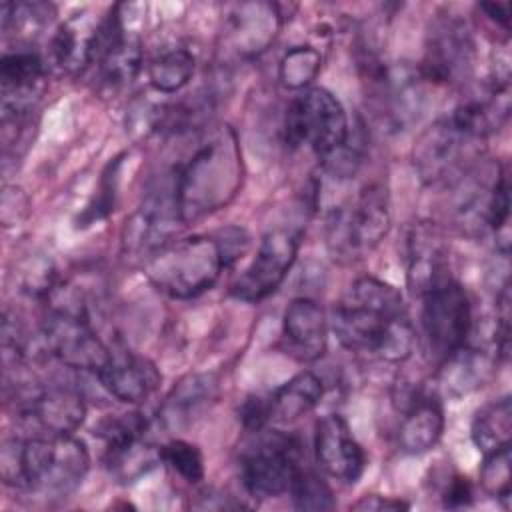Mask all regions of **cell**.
<instances>
[{
  "label": "cell",
  "mask_w": 512,
  "mask_h": 512,
  "mask_svg": "<svg viewBox=\"0 0 512 512\" xmlns=\"http://www.w3.org/2000/svg\"><path fill=\"white\" fill-rule=\"evenodd\" d=\"M328 322L338 342L350 352L402 362L414 348L416 334L402 294L374 276L358 278L334 306Z\"/></svg>",
  "instance_id": "cell-1"
},
{
  "label": "cell",
  "mask_w": 512,
  "mask_h": 512,
  "mask_svg": "<svg viewBox=\"0 0 512 512\" xmlns=\"http://www.w3.org/2000/svg\"><path fill=\"white\" fill-rule=\"evenodd\" d=\"M242 176V152L234 130L228 126L212 130L174 176L182 224H194L230 204L242 186Z\"/></svg>",
  "instance_id": "cell-2"
},
{
  "label": "cell",
  "mask_w": 512,
  "mask_h": 512,
  "mask_svg": "<svg viewBox=\"0 0 512 512\" xmlns=\"http://www.w3.org/2000/svg\"><path fill=\"white\" fill-rule=\"evenodd\" d=\"M226 258L216 238L188 236L170 240L146 258L144 272L162 294L188 300L210 290L222 274Z\"/></svg>",
  "instance_id": "cell-3"
},
{
  "label": "cell",
  "mask_w": 512,
  "mask_h": 512,
  "mask_svg": "<svg viewBox=\"0 0 512 512\" xmlns=\"http://www.w3.org/2000/svg\"><path fill=\"white\" fill-rule=\"evenodd\" d=\"M24 484L44 498L72 494L90 470V454L72 434H44L24 440Z\"/></svg>",
  "instance_id": "cell-4"
},
{
  "label": "cell",
  "mask_w": 512,
  "mask_h": 512,
  "mask_svg": "<svg viewBox=\"0 0 512 512\" xmlns=\"http://www.w3.org/2000/svg\"><path fill=\"white\" fill-rule=\"evenodd\" d=\"M390 228V202L382 184H370L360 194L334 206L326 218V244L338 260H358L378 246Z\"/></svg>",
  "instance_id": "cell-5"
},
{
  "label": "cell",
  "mask_w": 512,
  "mask_h": 512,
  "mask_svg": "<svg viewBox=\"0 0 512 512\" xmlns=\"http://www.w3.org/2000/svg\"><path fill=\"white\" fill-rule=\"evenodd\" d=\"M42 340L50 356L72 370L98 374L108 362L112 346L94 332L84 304L72 296L54 302L42 326Z\"/></svg>",
  "instance_id": "cell-6"
},
{
  "label": "cell",
  "mask_w": 512,
  "mask_h": 512,
  "mask_svg": "<svg viewBox=\"0 0 512 512\" xmlns=\"http://www.w3.org/2000/svg\"><path fill=\"white\" fill-rule=\"evenodd\" d=\"M482 140L458 128L452 118L430 124L412 148V164L420 180L428 186L458 184L480 160Z\"/></svg>",
  "instance_id": "cell-7"
},
{
  "label": "cell",
  "mask_w": 512,
  "mask_h": 512,
  "mask_svg": "<svg viewBox=\"0 0 512 512\" xmlns=\"http://www.w3.org/2000/svg\"><path fill=\"white\" fill-rule=\"evenodd\" d=\"M284 134L290 146H308L322 160L346 142L350 124L344 106L332 92L310 88L290 104Z\"/></svg>",
  "instance_id": "cell-8"
},
{
  "label": "cell",
  "mask_w": 512,
  "mask_h": 512,
  "mask_svg": "<svg viewBox=\"0 0 512 512\" xmlns=\"http://www.w3.org/2000/svg\"><path fill=\"white\" fill-rule=\"evenodd\" d=\"M300 468V444L280 432L262 434L240 456V480L256 500L278 498L288 492Z\"/></svg>",
  "instance_id": "cell-9"
},
{
  "label": "cell",
  "mask_w": 512,
  "mask_h": 512,
  "mask_svg": "<svg viewBox=\"0 0 512 512\" xmlns=\"http://www.w3.org/2000/svg\"><path fill=\"white\" fill-rule=\"evenodd\" d=\"M472 322L470 298L456 280H448L422 296V336L436 360L442 362L468 342Z\"/></svg>",
  "instance_id": "cell-10"
},
{
  "label": "cell",
  "mask_w": 512,
  "mask_h": 512,
  "mask_svg": "<svg viewBox=\"0 0 512 512\" xmlns=\"http://www.w3.org/2000/svg\"><path fill=\"white\" fill-rule=\"evenodd\" d=\"M424 76L406 64L380 66L370 74L374 114L390 132H402L418 122L424 104Z\"/></svg>",
  "instance_id": "cell-11"
},
{
  "label": "cell",
  "mask_w": 512,
  "mask_h": 512,
  "mask_svg": "<svg viewBox=\"0 0 512 512\" xmlns=\"http://www.w3.org/2000/svg\"><path fill=\"white\" fill-rule=\"evenodd\" d=\"M302 232L278 226L264 234L256 256L230 286V294L242 302H260L274 294L292 268Z\"/></svg>",
  "instance_id": "cell-12"
},
{
  "label": "cell",
  "mask_w": 512,
  "mask_h": 512,
  "mask_svg": "<svg viewBox=\"0 0 512 512\" xmlns=\"http://www.w3.org/2000/svg\"><path fill=\"white\" fill-rule=\"evenodd\" d=\"M476 46L466 20L454 14L434 18L428 30L422 76L430 82L460 84L474 70Z\"/></svg>",
  "instance_id": "cell-13"
},
{
  "label": "cell",
  "mask_w": 512,
  "mask_h": 512,
  "mask_svg": "<svg viewBox=\"0 0 512 512\" xmlns=\"http://www.w3.org/2000/svg\"><path fill=\"white\" fill-rule=\"evenodd\" d=\"M182 224L174 180L170 186L162 184L160 188L148 192L140 208L126 220L122 244L132 254H154L158 248L170 242L176 226Z\"/></svg>",
  "instance_id": "cell-14"
},
{
  "label": "cell",
  "mask_w": 512,
  "mask_h": 512,
  "mask_svg": "<svg viewBox=\"0 0 512 512\" xmlns=\"http://www.w3.org/2000/svg\"><path fill=\"white\" fill-rule=\"evenodd\" d=\"M406 280L416 296H424L452 280L448 246L440 230L430 222H418L406 236Z\"/></svg>",
  "instance_id": "cell-15"
},
{
  "label": "cell",
  "mask_w": 512,
  "mask_h": 512,
  "mask_svg": "<svg viewBox=\"0 0 512 512\" xmlns=\"http://www.w3.org/2000/svg\"><path fill=\"white\" fill-rule=\"evenodd\" d=\"M314 454L328 476L346 484H354L366 466V454L340 414H328L316 424Z\"/></svg>",
  "instance_id": "cell-16"
},
{
  "label": "cell",
  "mask_w": 512,
  "mask_h": 512,
  "mask_svg": "<svg viewBox=\"0 0 512 512\" xmlns=\"http://www.w3.org/2000/svg\"><path fill=\"white\" fill-rule=\"evenodd\" d=\"M44 62L32 50L6 52L0 60L2 114H32L44 86Z\"/></svg>",
  "instance_id": "cell-17"
},
{
  "label": "cell",
  "mask_w": 512,
  "mask_h": 512,
  "mask_svg": "<svg viewBox=\"0 0 512 512\" xmlns=\"http://www.w3.org/2000/svg\"><path fill=\"white\" fill-rule=\"evenodd\" d=\"M96 378L110 396L124 404L144 402L160 384L156 366L126 348H112Z\"/></svg>",
  "instance_id": "cell-18"
},
{
  "label": "cell",
  "mask_w": 512,
  "mask_h": 512,
  "mask_svg": "<svg viewBox=\"0 0 512 512\" xmlns=\"http://www.w3.org/2000/svg\"><path fill=\"white\" fill-rule=\"evenodd\" d=\"M218 396L214 374L194 372L180 378L158 408V420L168 430H184L200 420Z\"/></svg>",
  "instance_id": "cell-19"
},
{
  "label": "cell",
  "mask_w": 512,
  "mask_h": 512,
  "mask_svg": "<svg viewBox=\"0 0 512 512\" xmlns=\"http://www.w3.org/2000/svg\"><path fill=\"white\" fill-rule=\"evenodd\" d=\"M22 412L46 434H74L84 422L86 404L74 386L48 384L38 388Z\"/></svg>",
  "instance_id": "cell-20"
},
{
  "label": "cell",
  "mask_w": 512,
  "mask_h": 512,
  "mask_svg": "<svg viewBox=\"0 0 512 512\" xmlns=\"http://www.w3.org/2000/svg\"><path fill=\"white\" fill-rule=\"evenodd\" d=\"M100 22L102 18L90 12H78L58 26L50 40V54L62 72L82 74L92 66Z\"/></svg>",
  "instance_id": "cell-21"
},
{
  "label": "cell",
  "mask_w": 512,
  "mask_h": 512,
  "mask_svg": "<svg viewBox=\"0 0 512 512\" xmlns=\"http://www.w3.org/2000/svg\"><path fill=\"white\" fill-rule=\"evenodd\" d=\"M280 24L282 14L276 4L242 2L230 12L228 36L240 56H258L270 46Z\"/></svg>",
  "instance_id": "cell-22"
},
{
  "label": "cell",
  "mask_w": 512,
  "mask_h": 512,
  "mask_svg": "<svg viewBox=\"0 0 512 512\" xmlns=\"http://www.w3.org/2000/svg\"><path fill=\"white\" fill-rule=\"evenodd\" d=\"M328 318L324 308L312 298H294L284 310L282 332L288 348L300 360H316L326 350Z\"/></svg>",
  "instance_id": "cell-23"
},
{
  "label": "cell",
  "mask_w": 512,
  "mask_h": 512,
  "mask_svg": "<svg viewBox=\"0 0 512 512\" xmlns=\"http://www.w3.org/2000/svg\"><path fill=\"white\" fill-rule=\"evenodd\" d=\"M496 362V352L466 342L442 360L438 384L450 398L468 396L490 380Z\"/></svg>",
  "instance_id": "cell-24"
},
{
  "label": "cell",
  "mask_w": 512,
  "mask_h": 512,
  "mask_svg": "<svg viewBox=\"0 0 512 512\" xmlns=\"http://www.w3.org/2000/svg\"><path fill=\"white\" fill-rule=\"evenodd\" d=\"M444 430V410L436 396L416 394L400 422L398 446L402 452L418 456L432 450Z\"/></svg>",
  "instance_id": "cell-25"
},
{
  "label": "cell",
  "mask_w": 512,
  "mask_h": 512,
  "mask_svg": "<svg viewBox=\"0 0 512 512\" xmlns=\"http://www.w3.org/2000/svg\"><path fill=\"white\" fill-rule=\"evenodd\" d=\"M324 394L322 380L310 372H298L268 396V416L272 424H292L312 412Z\"/></svg>",
  "instance_id": "cell-26"
},
{
  "label": "cell",
  "mask_w": 512,
  "mask_h": 512,
  "mask_svg": "<svg viewBox=\"0 0 512 512\" xmlns=\"http://www.w3.org/2000/svg\"><path fill=\"white\" fill-rule=\"evenodd\" d=\"M162 462V452L146 436L128 438L108 444L104 450V466L120 484H132L144 478Z\"/></svg>",
  "instance_id": "cell-27"
},
{
  "label": "cell",
  "mask_w": 512,
  "mask_h": 512,
  "mask_svg": "<svg viewBox=\"0 0 512 512\" xmlns=\"http://www.w3.org/2000/svg\"><path fill=\"white\" fill-rule=\"evenodd\" d=\"M470 436L474 446L486 456L510 446L512 402L508 396L480 406L472 418Z\"/></svg>",
  "instance_id": "cell-28"
},
{
  "label": "cell",
  "mask_w": 512,
  "mask_h": 512,
  "mask_svg": "<svg viewBox=\"0 0 512 512\" xmlns=\"http://www.w3.org/2000/svg\"><path fill=\"white\" fill-rule=\"evenodd\" d=\"M196 58L186 48H170L148 64L150 86L160 94L180 92L194 76Z\"/></svg>",
  "instance_id": "cell-29"
},
{
  "label": "cell",
  "mask_w": 512,
  "mask_h": 512,
  "mask_svg": "<svg viewBox=\"0 0 512 512\" xmlns=\"http://www.w3.org/2000/svg\"><path fill=\"white\" fill-rule=\"evenodd\" d=\"M320 66L322 54L314 46H294L278 64V80L288 90H302L318 76Z\"/></svg>",
  "instance_id": "cell-30"
},
{
  "label": "cell",
  "mask_w": 512,
  "mask_h": 512,
  "mask_svg": "<svg viewBox=\"0 0 512 512\" xmlns=\"http://www.w3.org/2000/svg\"><path fill=\"white\" fill-rule=\"evenodd\" d=\"M290 498L296 510H332L336 506L332 488L314 470L298 468L290 482Z\"/></svg>",
  "instance_id": "cell-31"
},
{
  "label": "cell",
  "mask_w": 512,
  "mask_h": 512,
  "mask_svg": "<svg viewBox=\"0 0 512 512\" xmlns=\"http://www.w3.org/2000/svg\"><path fill=\"white\" fill-rule=\"evenodd\" d=\"M54 16V6L44 2H4L2 30L14 28L18 34H36Z\"/></svg>",
  "instance_id": "cell-32"
},
{
  "label": "cell",
  "mask_w": 512,
  "mask_h": 512,
  "mask_svg": "<svg viewBox=\"0 0 512 512\" xmlns=\"http://www.w3.org/2000/svg\"><path fill=\"white\" fill-rule=\"evenodd\" d=\"M162 462L182 480L196 484L204 478V458L198 446L186 440H170L160 446Z\"/></svg>",
  "instance_id": "cell-33"
},
{
  "label": "cell",
  "mask_w": 512,
  "mask_h": 512,
  "mask_svg": "<svg viewBox=\"0 0 512 512\" xmlns=\"http://www.w3.org/2000/svg\"><path fill=\"white\" fill-rule=\"evenodd\" d=\"M510 446L484 456L480 468V484L484 492L506 508L510 506Z\"/></svg>",
  "instance_id": "cell-34"
},
{
  "label": "cell",
  "mask_w": 512,
  "mask_h": 512,
  "mask_svg": "<svg viewBox=\"0 0 512 512\" xmlns=\"http://www.w3.org/2000/svg\"><path fill=\"white\" fill-rule=\"evenodd\" d=\"M22 446L24 440L8 438L0 448V474L4 484L14 488H26L24 484V468H22Z\"/></svg>",
  "instance_id": "cell-35"
},
{
  "label": "cell",
  "mask_w": 512,
  "mask_h": 512,
  "mask_svg": "<svg viewBox=\"0 0 512 512\" xmlns=\"http://www.w3.org/2000/svg\"><path fill=\"white\" fill-rule=\"evenodd\" d=\"M28 214V198L16 186H6L2 192V222L4 226H14L22 222Z\"/></svg>",
  "instance_id": "cell-36"
},
{
  "label": "cell",
  "mask_w": 512,
  "mask_h": 512,
  "mask_svg": "<svg viewBox=\"0 0 512 512\" xmlns=\"http://www.w3.org/2000/svg\"><path fill=\"white\" fill-rule=\"evenodd\" d=\"M240 420L246 430L262 432V428L270 422L268 416V398L250 396L240 408Z\"/></svg>",
  "instance_id": "cell-37"
},
{
  "label": "cell",
  "mask_w": 512,
  "mask_h": 512,
  "mask_svg": "<svg viewBox=\"0 0 512 512\" xmlns=\"http://www.w3.org/2000/svg\"><path fill=\"white\" fill-rule=\"evenodd\" d=\"M406 508H410L406 500L394 498V496H380V494L362 496L358 502L352 504V510H362V512H398Z\"/></svg>",
  "instance_id": "cell-38"
},
{
  "label": "cell",
  "mask_w": 512,
  "mask_h": 512,
  "mask_svg": "<svg viewBox=\"0 0 512 512\" xmlns=\"http://www.w3.org/2000/svg\"><path fill=\"white\" fill-rule=\"evenodd\" d=\"M442 500L446 508H464L472 504V486L468 482V478L464 476H454L444 492H442Z\"/></svg>",
  "instance_id": "cell-39"
},
{
  "label": "cell",
  "mask_w": 512,
  "mask_h": 512,
  "mask_svg": "<svg viewBox=\"0 0 512 512\" xmlns=\"http://www.w3.org/2000/svg\"><path fill=\"white\" fill-rule=\"evenodd\" d=\"M480 10L490 20H494L504 30H508V26H510V4L508 2H484V4H480Z\"/></svg>",
  "instance_id": "cell-40"
}]
</instances>
